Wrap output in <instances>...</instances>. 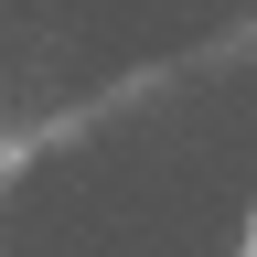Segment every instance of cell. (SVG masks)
<instances>
[{
	"instance_id": "1",
	"label": "cell",
	"mask_w": 257,
	"mask_h": 257,
	"mask_svg": "<svg viewBox=\"0 0 257 257\" xmlns=\"http://www.w3.org/2000/svg\"><path fill=\"white\" fill-rule=\"evenodd\" d=\"M236 257H257V214H246V246H236Z\"/></svg>"
}]
</instances>
